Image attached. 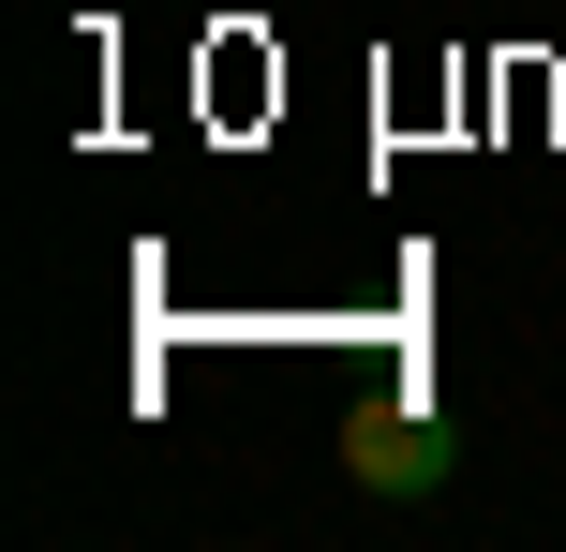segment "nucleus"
Masks as SVG:
<instances>
[{"label": "nucleus", "instance_id": "1", "mask_svg": "<svg viewBox=\"0 0 566 552\" xmlns=\"http://www.w3.org/2000/svg\"><path fill=\"white\" fill-rule=\"evenodd\" d=\"M343 464H358L373 493H432V478H448V418H432V404H358Z\"/></svg>", "mask_w": 566, "mask_h": 552}]
</instances>
